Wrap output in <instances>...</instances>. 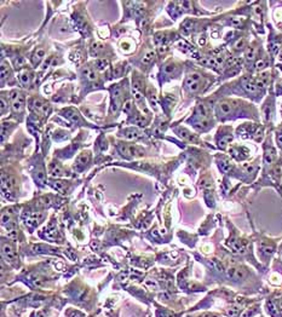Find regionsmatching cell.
<instances>
[{"instance_id":"obj_36","label":"cell","mask_w":282,"mask_h":317,"mask_svg":"<svg viewBox=\"0 0 282 317\" xmlns=\"http://www.w3.org/2000/svg\"><path fill=\"white\" fill-rule=\"evenodd\" d=\"M266 67V62H265L264 59H259V61H257L256 63V68L258 70H260V69H264Z\"/></svg>"},{"instance_id":"obj_28","label":"cell","mask_w":282,"mask_h":317,"mask_svg":"<svg viewBox=\"0 0 282 317\" xmlns=\"http://www.w3.org/2000/svg\"><path fill=\"white\" fill-rule=\"evenodd\" d=\"M256 57V49L254 47H248V50L246 51V58L248 61H252V59H254Z\"/></svg>"},{"instance_id":"obj_9","label":"cell","mask_w":282,"mask_h":317,"mask_svg":"<svg viewBox=\"0 0 282 317\" xmlns=\"http://www.w3.org/2000/svg\"><path fill=\"white\" fill-rule=\"evenodd\" d=\"M121 133H122L121 136H124L128 141H137V139H139V138L143 137V134L141 133L138 130H136V128H128V130L122 131Z\"/></svg>"},{"instance_id":"obj_10","label":"cell","mask_w":282,"mask_h":317,"mask_svg":"<svg viewBox=\"0 0 282 317\" xmlns=\"http://www.w3.org/2000/svg\"><path fill=\"white\" fill-rule=\"evenodd\" d=\"M248 153L249 151L246 148H243V147H234V148L230 149L231 156H234L236 160H242V158H247Z\"/></svg>"},{"instance_id":"obj_4","label":"cell","mask_w":282,"mask_h":317,"mask_svg":"<svg viewBox=\"0 0 282 317\" xmlns=\"http://www.w3.org/2000/svg\"><path fill=\"white\" fill-rule=\"evenodd\" d=\"M228 275H229V277L232 278V280L239 281V280H243V278L247 276V271H246L245 269H242V267L234 266V267H230V269L228 270Z\"/></svg>"},{"instance_id":"obj_31","label":"cell","mask_w":282,"mask_h":317,"mask_svg":"<svg viewBox=\"0 0 282 317\" xmlns=\"http://www.w3.org/2000/svg\"><path fill=\"white\" fill-rule=\"evenodd\" d=\"M103 49H104V47H103L102 44H94L93 47H92V55H98Z\"/></svg>"},{"instance_id":"obj_6","label":"cell","mask_w":282,"mask_h":317,"mask_svg":"<svg viewBox=\"0 0 282 317\" xmlns=\"http://www.w3.org/2000/svg\"><path fill=\"white\" fill-rule=\"evenodd\" d=\"M242 86H243V89H245L248 93H256V92L259 90L256 80H253V79H251V78H243V79H242Z\"/></svg>"},{"instance_id":"obj_17","label":"cell","mask_w":282,"mask_h":317,"mask_svg":"<svg viewBox=\"0 0 282 317\" xmlns=\"http://www.w3.org/2000/svg\"><path fill=\"white\" fill-rule=\"evenodd\" d=\"M148 119H146L144 115H142V114H137L136 116L133 117V124L135 125H138L141 126V127H144V126L148 125Z\"/></svg>"},{"instance_id":"obj_26","label":"cell","mask_w":282,"mask_h":317,"mask_svg":"<svg viewBox=\"0 0 282 317\" xmlns=\"http://www.w3.org/2000/svg\"><path fill=\"white\" fill-rule=\"evenodd\" d=\"M154 56H155V55H154V52H153V51H148L146 55H144V57H143V63H146V64H149V63L153 61Z\"/></svg>"},{"instance_id":"obj_25","label":"cell","mask_w":282,"mask_h":317,"mask_svg":"<svg viewBox=\"0 0 282 317\" xmlns=\"http://www.w3.org/2000/svg\"><path fill=\"white\" fill-rule=\"evenodd\" d=\"M260 250H262V253H264L266 255H269V254H271L274 250V246L271 244H262L260 246Z\"/></svg>"},{"instance_id":"obj_18","label":"cell","mask_w":282,"mask_h":317,"mask_svg":"<svg viewBox=\"0 0 282 317\" xmlns=\"http://www.w3.org/2000/svg\"><path fill=\"white\" fill-rule=\"evenodd\" d=\"M148 98H149V102H150L152 107H154L155 109L157 108V97L155 94L154 89H152V87L148 90Z\"/></svg>"},{"instance_id":"obj_30","label":"cell","mask_w":282,"mask_h":317,"mask_svg":"<svg viewBox=\"0 0 282 317\" xmlns=\"http://www.w3.org/2000/svg\"><path fill=\"white\" fill-rule=\"evenodd\" d=\"M52 185H53V188L57 189L58 191H64V190H66V184L63 183V182H55Z\"/></svg>"},{"instance_id":"obj_19","label":"cell","mask_w":282,"mask_h":317,"mask_svg":"<svg viewBox=\"0 0 282 317\" xmlns=\"http://www.w3.org/2000/svg\"><path fill=\"white\" fill-rule=\"evenodd\" d=\"M19 81L23 83V85L28 86V85L30 83V74H29L27 70L21 72V73H19Z\"/></svg>"},{"instance_id":"obj_13","label":"cell","mask_w":282,"mask_h":317,"mask_svg":"<svg viewBox=\"0 0 282 317\" xmlns=\"http://www.w3.org/2000/svg\"><path fill=\"white\" fill-rule=\"evenodd\" d=\"M90 158H91V154L88 151H84V153H81L77 158V162L75 164H77V166H85L86 164H88Z\"/></svg>"},{"instance_id":"obj_11","label":"cell","mask_w":282,"mask_h":317,"mask_svg":"<svg viewBox=\"0 0 282 317\" xmlns=\"http://www.w3.org/2000/svg\"><path fill=\"white\" fill-rule=\"evenodd\" d=\"M49 172H50V175H66L63 167L61 166L60 164H57V162H51V164L49 165Z\"/></svg>"},{"instance_id":"obj_16","label":"cell","mask_w":282,"mask_h":317,"mask_svg":"<svg viewBox=\"0 0 282 317\" xmlns=\"http://www.w3.org/2000/svg\"><path fill=\"white\" fill-rule=\"evenodd\" d=\"M178 131H179L180 137H182V138L187 139V141H189V142H195V143H197V138H196V137H195V136H193V134L190 133L189 131H187L185 128H179Z\"/></svg>"},{"instance_id":"obj_45","label":"cell","mask_w":282,"mask_h":317,"mask_svg":"<svg viewBox=\"0 0 282 317\" xmlns=\"http://www.w3.org/2000/svg\"><path fill=\"white\" fill-rule=\"evenodd\" d=\"M276 139H277V144H279L280 147H282V134H277Z\"/></svg>"},{"instance_id":"obj_2","label":"cell","mask_w":282,"mask_h":317,"mask_svg":"<svg viewBox=\"0 0 282 317\" xmlns=\"http://www.w3.org/2000/svg\"><path fill=\"white\" fill-rule=\"evenodd\" d=\"M119 151L126 158H136L143 155V150L133 144H119Z\"/></svg>"},{"instance_id":"obj_42","label":"cell","mask_w":282,"mask_h":317,"mask_svg":"<svg viewBox=\"0 0 282 317\" xmlns=\"http://www.w3.org/2000/svg\"><path fill=\"white\" fill-rule=\"evenodd\" d=\"M99 35L103 36V38H105V36H108V35H109V30H108L107 28H105V29H103L102 28V29H99Z\"/></svg>"},{"instance_id":"obj_29","label":"cell","mask_w":282,"mask_h":317,"mask_svg":"<svg viewBox=\"0 0 282 317\" xmlns=\"http://www.w3.org/2000/svg\"><path fill=\"white\" fill-rule=\"evenodd\" d=\"M177 69V67L174 66V64H168V66H166V67L163 68V72L167 74V75H171L174 73V70Z\"/></svg>"},{"instance_id":"obj_47","label":"cell","mask_w":282,"mask_h":317,"mask_svg":"<svg viewBox=\"0 0 282 317\" xmlns=\"http://www.w3.org/2000/svg\"><path fill=\"white\" fill-rule=\"evenodd\" d=\"M280 309H282V300L280 301Z\"/></svg>"},{"instance_id":"obj_5","label":"cell","mask_w":282,"mask_h":317,"mask_svg":"<svg viewBox=\"0 0 282 317\" xmlns=\"http://www.w3.org/2000/svg\"><path fill=\"white\" fill-rule=\"evenodd\" d=\"M3 254L10 261H13L16 259V250L10 242H3Z\"/></svg>"},{"instance_id":"obj_14","label":"cell","mask_w":282,"mask_h":317,"mask_svg":"<svg viewBox=\"0 0 282 317\" xmlns=\"http://www.w3.org/2000/svg\"><path fill=\"white\" fill-rule=\"evenodd\" d=\"M82 75L85 76L87 80L90 81H96L97 80V73L94 72L93 68L91 67H85L82 69Z\"/></svg>"},{"instance_id":"obj_24","label":"cell","mask_w":282,"mask_h":317,"mask_svg":"<svg viewBox=\"0 0 282 317\" xmlns=\"http://www.w3.org/2000/svg\"><path fill=\"white\" fill-rule=\"evenodd\" d=\"M219 168L223 172H228L231 168V162L229 160H223L222 162H219Z\"/></svg>"},{"instance_id":"obj_44","label":"cell","mask_w":282,"mask_h":317,"mask_svg":"<svg viewBox=\"0 0 282 317\" xmlns=\"http://www.w3.org/2000/svg\"><path fill=\"white\" fill-rule=\"evenodd\" d=\"M277 280H280V277H279L277 275H273L271 276V280H270V281H271L273 283L277 284V283H280V281H277Z\"/></svg>"},{"instance_id":"obj_7","label":"cell","mask_w":282,"mask_h":317,"mask_svg":"<svg viewBox=\"0 0 282 317\" xmlns=\"http://www.w3.org/2000/svg\"><path fill=\"white\" fill-rule=\"evenodd\" d=\"M44 218H45V213H43V212H33L29 214L26 224H28L29 226H35L38 225Z\"/></svg>"},{"instance_id":"obj_48","label":"cell","mask_w":282,"mask_h":317,"mask_svg":"<svg viewBox=\"0 0 282 317\" xmlns=\"http://www.w3.org/2000/svg\"><path fill=\"white\" fill-rule=\"evenodd\" d=\"M281 59H282V55H281Z\"/></svg>"},{"instance_id":"obj_35","label":"cell","mask_w":282,"mask_h":317,"mask_svg":"<svg viewBox=\"0 0 282 317\" xmlns=\"http://www.w3.org/2000/svg\"><path fill=\"white\" fill-rule=\"evenodd\" d=\"M132 109H133V105H132V102H131V100H128V102H126V103L124 104V111H125V113L130 114Z\"/></svg>"},{"instance_id":"obj_12","label":"cell","mask_w":282,"mask_h":317,"mask_svg":"<svg viewBox=\"0 0 282 317\" xmlns=\"http://www.w3.org/2000/svg\"><path fill=\"white\" fill-rule=\"evenodd\" d=\"M32 108L34 109L36 113H45L46 111V108H47V104L44 102L43 99H40V98H36V99L33 100V105H32Z\"/></svg>"},{"instance_id":"obj_34","label":"cell","mask_w":282,"mask_h":317,"mask_svg":"<svg viewBox=\"0 0 282 317\" xmlns=\"http://www.w3.org/2000/svg\"><path fill=\"white\" fill-rule=\"evenodd\" d=\"M121 49L124 51H126V52H130V51L132 50V45H131V42L128 41H122L121 42Z\"/></svg>"},{"instance_id":"obj_39","label":"cell","mask_w":282,"mask_h":317,"mask_svg":"<svg viewBox=\"0 0 282 317\" xmlns=\"http://www.w3.org/2000/svg\"><path fill=\"white\" fill-rule=\"evenodd\" d=\"M231 24L234 25V27H240V25L242 24V19L241 18H232L231 19Z\"/></svg>"},{"instance_id":"obj_23","label":"cell","mask_w":282,"mask_h":317,"mask_svg":"<svg viewBox=\"0 0 282 317\" xmlns=\"http://www.w3.org/2000/svg\"><path fill=\"white\" fill-rule=\"evenodd\" d=\"M275 156H276L275 150L270 149L269 151H266V154H265V156H264L265 162H266V164H271V162L274 161V158H275Z\"/></svg>"},{"instance_id":"obj_20","label":"cell","mask_w":282,"mask_h":317,"mask_svg":"<svg viewBox=\"0 0 282 317\" xmlns=\"http://www.w3.org/2000/svg\"><path fill=\"white\" fill-rule=\"evenodd\" d=\"M193 27H194V22L191 19H187L183 24H182V30L184 34H189L191 30H193Z\"/></svg>"},{"instance_id":"obj_33","label":"cell","mask_w":282,"mask_h":317,"mask_svg":"<svg viewBox=\"0 0 282 317\" xmlns=\"http://www.w3.org/2000/svg\"><path fill=\"white\" fill-rule=\"evenodd\" d=\"M239 312H240V309L237 308V306H232V308H230V309H229V311H228L229 316H231V317L237 316V315H239Z\"/></svg>"},{"instance_id":"obj_21","label":"cell","mask_w":282,"mask_h":317,"mask_svg":"<svg viewBox=\"0 0 282 317\" xmlns=\"http://www.w3.org/2000/svg\"><path fill=\"white\" fill-rule=\"evenodd\" d=\"M10 68H9V64H6L5 62H3V64H1V81L4 83V80L6 79V78H9L10 75Z\"/></svg>"},{"instance_id":"obj_22","label":"cell","mask_w":282,"mask_h":317,"mask_svg":"<svg viewBox=\"0 0 282 317\" xmlns=\"http://www.w3.org/2000/svg\"><path fill=\"white\" fill-rule=\"evenodd\" d=\"M96 67H97L98 70H104L105 68L108 67V61L104 58L97 59V61H96Z\"/></svg>"},{"instance_id":"obj_38","label":"cell","mask_w":282,"mask_h":317,"mask_svg":"<svg viewBox=\"0 0 282 317\" xmlns=\"http://www.w3.org/2000/svg\"><path fill=\"white\" fill-rule=\"evenodd\" d=\"M6 109H8V103H6L5 98L3 97V98H1V114H5V113H6Z\"/></svg>"},{"instance_id":"obj_41","label":"cell","mask_w":282,"mask_h":317,"mask_svg":"<svg viewBox=\"0 0 282 317\" xmlns=\"http://www.w3.org/2000/svg\"><path fill=\"white\" fill-rule=\"evenodd\" d=\"M23 64H24V59L23 58L19 57L18 59H15V66H16V67H22Z\"/></svg>"},{"instance_id":"obj_37","label":"cell","mask_w":282,"mask_h":317,"mask_svg":"<svg viewBox=\"0 0 282 317\" xmlns=\"http://www.w3.org/2000/svg\"><path fill=\"white\" fill-rule=\"evenodd\" d=\"M44 56H45V51L44 50H39L36 53H35V57H34V62H39L40 59L43 58Z\"/></svg>"},{"instance_id":"obj_15","label":"cell","mask_w":282,"mask_h":317,"mask_svg":"<svg viewBox=\"0 0 282 317\" xmlns=\"http://www.w3.org/2000/svg\"><path fill=\"white\" fill-rule=\"evenodd\" d=\"M132 85H133V90L143 92V87H144L143 85H144V81H143L142 76H139V75L133 76V79H132Z\"/></svg>"},{"instance_id":"obj_27","label":"cell","mask_w":282,"mask_h":317,"mask_svg":"<svg viewBox=\"0 0 282 317\" xmlns=\"http://www.w3.org/2000/svg\"><path fill=\"white\" fill-rule=\"evenodd\" d=\"M64 116H67L69 119V120H72L73 122H77V120H79V116H77V114L73 111V110H67L66 111V115Z\"/></svg>"},{"instance_id":"obj_40","label":"cell","mask_w":282,"mask_h":317,"mask_svg":"<svg viewBox=\"0 0 282 317\" xmlns=\"http://www.w3.org/2000/svg\"><path fill=\"white\" fill-rule=\"evenodd\" d=\"M243 46H245V40H243V39H240L239 41L235 44V49H237V50L242 49Z\"/></svg>"},{"instance_id":"obj_46","label":"cell","mask_w":282,"mask_h":317,"mask_svg":"<svg viewBox=\"0 0 282 317\" xmlns=\"http://www.w3.org/2000/svg\"><path fill=\"white\" fill-rule=\"evenodd\" d=\"M201 317H214L213 315H210V314H205V315H202Z\"/></svg>"},{"instance_id":"obj_3","label":"cell","mask_w":282,"mask_h":317,"mask_svg":"<svg viewBox=\"0 0 282 317\" xmlns=\"http://www.w3.org/2000/svg\"><path fill=\"white\" fill-rule=\"evenodd\" d=\"M10 99H11V105L15 111H22L24 109L26 98H24L23 93H21L19 91H12Z\"/></svg>"},{"instance_id":"obj_8","label":"cell","mask_w":282,"mask_h":317,"mask_svg":"<svg viewBox=\"0 0 282 317\" xmlns=\"http://www.w3.org/2000/svg\"><path fill=\"white\" fill-rule=\"evenodd\" d=\"M232 102H221L217 105V113L219 115H229L232 111Z\"/></svg>"},{"instance_id":"obj_32","label":"cell","mask_w":282,"mask_h":317,"mask_svg":"<svg viewBox=\"0 0 282 317\" xmlns=\"http://www.w3.org/2000/svg\"><path fill=\"white\" fill-rule=\"evenodd\" d=\"M146 286L152 288V289H157V283L155 280H146Z\"/></svg>"},{"instance_id":"obj_1","label":"cell","mask_w":282,"mask_h":317,"mask_svg":"<svg viewBox=\"0 0 282 317\" xmlns=\"http://www.w3.org/2000/svg\"><path fill=\"white\" fill-rule=\"evenodd\" d=\"M201 85V75L199 73H191L187 76L184 81V87L189 92H196Z\"/></svg>"},{"instance_id":"obj_43","label":"cell","mask_w":282,"mask_h":317,"mask_svg":"<svg viewBox=\"0 0 282 317\" xmlns=\"http://www.w3.org/2000/svg\"><path fill=\"white\" fill-rule=\"evenodd\" d=\"M121 73H122V67H121V66H118V67L115 68L114 74H115V76H120L121 75Z\"/></svg>"}]
</instances>
